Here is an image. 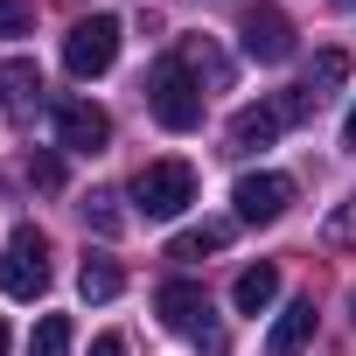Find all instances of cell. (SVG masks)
<instances>
[{
  "instance_id": "ffe728a7",
  "label": "cell",
  "mask_w": 356,
  "mask_h": 356,
  "mask_svg": "<svg viewBox=\"0 0 356 356\" xmlns=\"http://www.w3.org/2000/svg\"><path fill=\"white\" fill-rule=\"evenodd\" d=\"M91 356H126V335H98V342H91Z\"/></svg>"
},
{
  "instance_id": "9a60e30c",
  "label": "cell",
  "mask_w": 356,
  "mask_h": 356,
  "mask_svg": "<svg viewBox=\"0 0 356 356\" xmlns=\"http://www.w3.org/2000/svg\"><path fill=\"white\" fill-rule=\"evenodd\" d=\"M342 77H349V56H342V49H321V56H314V70H307V98L321 105V98H328Z\"/></svg>"
},
{
  "instance_id": "44dd1931",
  "label": "cell",
  "mask_w": 356,
  "mask_h": 356,
  "mask_svg": "<svg viewBox=\"0 0 356 356\" xmlns=\"http://www.w3.org/2000/svg\"><path fill=\"white\" fill-rule=\"evenodd\" d=\"M342 140H349V147H356V105H349V119H342Z\"/></svg>"
},
{
  "instance_id": "52a82bcc",
  "label": "cell",
  "mask_w": 356,
  "mask_h": 356,
  "mask_svg": "<svg viewBox=\"0 0 356 356\" xmlns=\"http://www.w3.org/2000/svg\"><path fill=\"white\" fill-rule=\"evenodd\" d=\"M56 140H63V154H105L112 147V119L91 98H63L56 105Z\"/></svg>"
},
{
  "instance_id": "6da1fadb",
  "label": "cell",
  "mask_w": 356,
  "mask_h": 356,
  "mask_svg": "<svg viewBox=\"0 0 356 356\" xmlns=\"http://www.w3.org/2000/svg\"><path fill=\"white\" fill-rule=\"evenodd\" d=\"M147 112H154L168 133H196V126H203V84L189 77L182 56H161V63L147 70Z\"/></svg>"
},
{
  "instance_id": "3957f363",
  "label": "cell",
  "mask_w": 356,
  "mask_h": 356,
  "mask_svg": "<svg viewBox=\"0 0 356 356\" xmlns=\"http://www.w3.org/2000/svg\"><path fill=\"white\" fill-rule=\"evenodd\" d=\"M314 112V98H307V84L300 91H280V98H266V105H245L238 119H231V147L238 154H252V147H273L286 126H300Z\"/></svg>"
},
{
  "instance_id": "ba28073f",
  "label": "cell",
  "mask_w": 356,
  "mask_h": 356,
  "mask_svg": "<svg viewBox=\"0 0 356 356\" xmlns=\"http://www.w3.org/2000/svg\"><path fill=\"white\" fill-rule=\"evenodd\" d=\"M231 203H238L245 224H280L286 203H293V182H286V175H273V168H266V175H238Z\"/></svg>"
},
{
  "instance_id": "2e32d148",
  "label": "cell",
  "mask_w": 356,
  "mask_h": 356,
  "mask_svg": "<svg viewBox=\"0 0 356 356\" xmlns=\"http://www.w3.org/2000/svg\"><path fill=\"white\" fill-rule=\"evenodd\" d=\"M29 356H70V314H42L29 335Z\"/></svg>"
},
{
  "instance_id": "d6986e66",
  "label": "cell",
  "mask_w": 356,
  "mask_h": 356,
  "mask_svg": "<svg viewBox=\"0 0 356 356\" xmlns=\"http://www.w3.org/2000/svg\"><path fill=\"white\" fill-rule=\"evenodd\" d=\"M29 175H35L42 189H56V182H63V161H56V154H35V161H29Z\"/></svg>"
},
{
  "instance_id": "5bb4252c",
  "label": "cell",
  "mask_w": 356,
  "mask_h": 356,
  "mask_svg": "<svg viewBox=\"0 0 356 356\" xmlns=\"http://www.w3.org/2000/svg\"><path fill=\"white\" fill-rule=\"evenodd\" d=\"M77 210H84V224H91L98 238H112V231L126 224V210H119V189H91V196H84Z\"/></svg>"
},
{
  "instance_id": "277c9868",
  "label": "cell",
  "mask_w": 356,
  "mask_h": 356,
  "mask_svg": "<svg viewBox=\"0 0 356 356\" xmlns=\"http://www.w3.org/2000/svg\"><path fill=\"white\" fill-rule=\"evenodd\" d=\"M42 286H49V238L35 224H15L8 231V252H0V293L35 300Z\"/></svg>"
},
{
  "instance_id": "5b68a950",
  "label": "cell",
  "mask_w": 356,
  "mask_h": 356,
  "mask_svg": "<svg viewBox=\"0 0 356 356\" xmlns=\"http://www.w3.org/2000/svg\"><path fill=\"white\" fill-rule=\"evenodd\" d=\"M112 63H119V22L112 15H91L63 35V70L70 77H105Z\"/></svg>"
},
{
  "instance_id": "603a6c76",
  "label": "cell",
  "mask_w": 356,
  "mask_h": 356,
  "mask_svg": "<svg viewBox=\"0 0 356 356\" xmlns=\"http://www.w3.org/2000/svg\"><path fill=\"white\" fill-rule=\"evenodd\" d=\"M349 314H356V293H349Z\"/></svg>"
},
{
  "instance_id": "8fae6325",
  "label": "cell",
  "mask_w": 356,
  "mask_h": 356,
  "mask_svg": "<svg viewBox=\"0 0 356 356\" xmlns=\"http://www.w3.org/2000/svg\"><path fill=\"white\" fill-rule=\"evenodd\" d=\"M307 342H314V300H286L266 335V356H307Z\"/></svg>"
},
{
  "instance_id": "e0dca14e",
  "label": "cell",
  "mask_w": 356,
  "mask_h": 356,
  "mask_svg": "<svg viewBox=\"0 0 356 356\" xmlns=\"http://www.w3.org/2000/svg\"><path fill=\"white\" fill-rule=\"evenodd\" d=\"M217 245H224V224H196V231H182V238L168 245V259H182V266H189V259H210Z\"/></svg>"
},
{
  "instance_id": "4fadbf2b",
  "label": "cell",
  "mask_w": 356,
  "mask_h": 356,
  "mask_svg": "<svg viewBox=\"0 0 356 356\" xmlns=\"http://www.w3.org/2000/svg\"><path fill=\"white\" fill-rule=\"evenodd\" d=\"M273 300H280V266H245L238 286H231V307L238 314H266Z\"/></svg>"
},
{
  "instance_id": "7c38bea8",
  "label": "cell",
  "mask_w": 356,
  "mask_h": 356,
  "mask_svg": "<svg viewBox=\"0 0 356 356\" xmlns=\"http://www.w3.org/2000/svg\"><path fill=\"white\" fill-rule=\"evenodd\" d=\"M119 286H126V266H119L112 252H84V266H77V293H84V300H119Z\"/></svg>"
},
{
  "instance_id": "8992f818",
  "label": "cell",
  "mask_w": 356,
  "mask_h": 356,
  "mask_svg": "<svg viewBox=\"0 0 356 356\" xmlns=\"http://www.w3.org/2000/svg\"><path fill=\"white\" fill-rule=\"evenodd\" d=\"M238 42H245L252 63H286L293 56V22L280 8H266V0H252V8L238 15Z\"/></svg>"
},
{
  "instance_id": "9c48e42d",
  "label": "cell",
  "mask_w": 356,
  "mask_h": 356,
  "mask_svg": "<svg viewBox=\"0 0 356 356\" xmlns=\"http://www.w3.org/2000/svg\"><path fill=\"white\" fill-rule=\"evenodd\" d=\"M154 307H161V321H168L175 335H203V328H210V293H203L196 280H168V286L154 293Z\"/></svg>"
},
{
  "instance_id": "ac0fdd59",
  "label": "cell",
  "mask_w": 356,
  "mask_h": 356,
  "mask_svg": "<svg viewBox=\"0 0 356 356\" xmlns=\"http://www.w3.org/2000/svg\"><path fill=\"white\" fill-rule=\"evenodd\" d=\"M35 29V0H0V42H15Z\"/></svg>"
},
{
  "instance_id": "30bf717a",
  "label": "cell",
  "mask_w": 356,
  "mask_h": 356,
  "mask_svg": "<svg viewBox=\"0 0 356 356\" xmlns=\"http://www.w3.org/2000/svg\"><path fill=\"white\" fill-rule=\"evenodd\" d=\"M0 112H8L15 126H29V119L42 112V70H35L29 56L0 63Z\"/></svg>"
},
{
  "instance_id": "7a4b0ae2",
  "label": "cell",
  "mask_w": 356,
  "mask_h": 356,
  "mask_svg": "<svg viewBox=\"0 0 356 356\" xmlns=\"http://www.w3.org/2000/svg\"><path fill=\"white\" fill-rule=\"evenodd\" d=\"M133 217H147V224H168V217H182L189 203H196V168L189 161H147L140 175H133Z\"/></svg>"
},
{
  "instance_id": "7402d4cb",
  "label": "cell",
  "mask_w": 356,
  "mask_h": 356,
  "mask_svg": "<svg viewBox=\"0 0 356 356\" xmlns=\"http://www.w3.org/2000/svg\"><path fill=\"white\" fill-rule=\"evenodd\" d=\"M0 356H8V314H0Z\"/></svg>"
}]
</instances>
